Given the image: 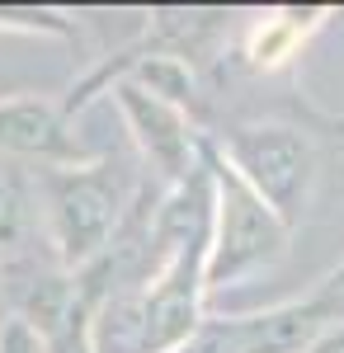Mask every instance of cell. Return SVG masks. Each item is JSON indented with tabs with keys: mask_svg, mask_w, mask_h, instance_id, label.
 Listing matches in <instances>:
<instances>
[{
	"mask_svg": "<svg viewBox=\"0 0 344 353\" xmlns=\"http://www.w3.org/2000/svg\"><path fill=\"white\" fill-rule=\"evenodd\" d=\"M38 212L57 264L85 273L99 264L133 217V179L113 161L38 170Z\"/></svg>",
	"mask_w": 344,
	"mask_h": 353,
	"instance_id": "obj_1",
	"label": "cell"
},
{
	"mask_svg": "<svg viewBox=\"0 0 344 353\" xmlns=\"http://www.w3.org/2000/svg\"><path fill=\"white\" fill-rule=\"evenodd\" d=\"M203 156L212 170V250H208V292H212V288H231L240 278L269 269L274 259H283L288 221L208 141H203Z\"/></svg>",
	"mask_w": 344,
	"mask_h": 353,
	"instance_id": "obj_2",
	"label": "cell"
},
{
	"mask_svg": "<svg viewBox=\"0 0 344 353\" xmlns=\"http://www.w3.org/2000/svg\"><path fill=\"white\" fill-rule=\"evenodd\" d=\"M222 161L231 165L288 226L302 217V208L312 198V184H316V151L297 128H283V123L236 128V132L222 137Z\"/></svg>",
	"mask_w": 344,
	"mask_h": 353,
	"instance_id": "obj_3",
	"label": "cell"
},
{
	"mask_svg": "<svg viewBox=\"0 0 344 353\" xmlns=\"http://www.w3.org/2000/svg\"><path fill=\"white\" fill-rule=\"evenodd\" d=\"M340 301L335 297H312L297 306H274L260 316H227L208 321L189 339L180 353H307L325 325H335Z\"/></svg>",
	"mask_w": 344,
	"mask_h": 353,
	"instance_id": "obj_4",
	"label": "cell"
},
{
	"mask_svg": "<svg viewBox=\"0 0 344 353\" xmlns=\"http://www.w3.org/2000/svg\"><path fill=\"white\" fill-rule=\"evenodd\" d=\"M113 99H118V109L128 118L137 146L146 151V161L156 165L165 179L184 184L189 174H198V165H203V141L193 137V128H189V118H184L180 104H165V99H156L151 90H142V85H133V81H118Z\"/></svg>",
	"mask_w": 344,
	"mask_h": 353,
	"instance_id": "obj_5",
	"label": "cell"
},
{
	"mask_svg": "<svg viewBox=\"0 0 344 353\" xmlns=\"http://www.w3.org/2000/svg\"><path fill=\"white\" fill-rule=\"evenodd\" d=\"M0 156L52 170V165H85V146L71 132L66 109L38 94H19V99H0Z\"/></svg>",
	"mask_w": 344,
	"mask_h": 353,
	"instance_id": "obj_6",
	"label": "cell"
},
{
	"mask_svg": "<svg viewBox=\"0 0 344 353\" xmlns=\"http://www.w3.org/2000/svg\"><path fill=\"white\" fill-rule=\"evenodd\" d=\"M38 179H28L19 161L0 156V259H15L38 245Z\"/></svg>",
	"mask_w": 344,
	"mask_h": 353,
	"instance_id": "obj_7",
	"label": "cell"
},
{
	"mask_svg": "<svg viewBox=\"0 0 344 353\" xmlns=\"http://www.w3.org/2000/svg\"><path fill=\"white\" fill-rule=\"evenodd\" d=\"M312 24H316V19H312ZM312 24H297V14H292V19H265V28L255 33V48H250V52H255V61H260V66L283 61V57L292 52V43H297V38H302Z\"/></svg>",
	"mask_w": 344,
	"mask_h": 353,
	"instance_id": "obj_8",
	"label": "cell"
},
{
	"mask_svg": "<svg viewBox=\"0 0 344 353\" xmlns=\"http://www.w3.org/2000/svg\"><path fill=\"white\" fill-rule=\"evenodd\" d=\"M0 353H57V349L38 325H28L24 316H10L0 325Z\"/></svg>",
	"mask_w": 344,
	"mask_h": 353,
	"instance_id": "obj_9",
	"label": "cell"
},
{
	"mask_svg": "<svg viewBox=\"0 0 344 353\" xmlns=\"http://www.w3.org/2000/svg\"><path fill=\"white\" fill-rule=\"evenodd\" d=\"M307 353H344V321H335V325H325L312 339V349Z\"/></svg>",
	"mask_w": 344,
	"mask_h": 353,
	"instance_id": "obj_10",
	"label": "cell"
},
{
	"mask_svg": "<svg viewBox=\"0 0 344 353\" xmlns=\"http://www.w3.org/2000/svg\"><path fill=\"white\" fill-rule=\"evenodd\" d=\"M10 321V283H5V259H0V325Z\"/></svg>",
	"mask_w": 344,
	"mask_h": 353,
	"instance_id": "obj_11",
	"label": "cell"
},
{
	"mask_svg": "<svg viewBox=\"0 0 344 353\" xmlns=\"http://www.w3.org/2000/svg\"><path fill=\"white\" fill-rule=\"evenodd\" d=\"M340 292H344V264H340L335 273H330V278H325V297H335V301H340Z\"/></svg>",
	"mask_w": 344,
	"mask_h": 353,
	"instance_id": "obj_12",
	"label": "cell"
}]
</instances>
